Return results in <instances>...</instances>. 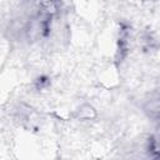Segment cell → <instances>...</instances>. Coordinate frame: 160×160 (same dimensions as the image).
Returning a JSON list of instances; mask_svg holds the SVG:
<instances>
[{
    "mask_svg": "<svg viewBox=\"0 0 160 160\" xmlns=\"http://www.w3.org/2000/svg\"><path fill=\"white\" fill-rule=\"evenodd\" d=\"M60 6L61 0H40V11L51 16L59 11Z\"/></svg>",
    "mask_w": 160,
    "mask_h": 160,
    "instance_id": "1",
    "label": "cell"
}]
</instances>
